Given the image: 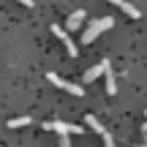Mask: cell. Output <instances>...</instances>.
Returning <instances> with one entry per match:
<instances>
[{
	"label": "cell",
	"instance_id": "cell-1",
	"mask_svg": "<svg viewBox=\"0 0 147 147\" xmlns=\"http://www.w3.org/2000/svg\"><path fill=\"white\" fill-rule=\"evenodd\" d=\"M115 25V19L112 16H101V19H95V22H90V27L82 33V44H93L95 38L101 36L104 30H109V27Z\"/></svg>",
	"mask_w": 147,
	"mask_h": 147
},
{
	"label": "cell",
	"instance_id": "cell-2",
	"mask_svg": "<svg viewBox=\"0 0 147 147\" xmlns=\"http://www.w3.org/2000/svg\"><path fill=\"white\" fill-rule=\"evenodd\" d=\"M44 128H47V131H57L60 136H65V134H68V136H71V134H84V131H82V125H74V123H63V120H52V123H47Z\"/></svg>",
	"mask_w": 147,
	"mask_h": 147
},
{
	"label": "cell",
	"instance_id": "cell-3",
	"mask_svg": "<svg viewBox=\"0 0 147 147\" xmlns=\"http://www.w3.org/2000/svg\"><path fill=\"white\" fill-rule=\"evenodd\" d=\"M47 79H49V82L55 84V87H60V90H65V93H71V95H82V93H84V90L79 87V84H74V82H65V79H60L57 74H49Z\"/></svg>",
	"mask_w": 147,
	"mask_h": 147
},
{
	"label": "cell",
	"instance_id": "cell-4",
	"mask_svg": "<svg viewBox=\"0 0 147 147\" xmlns=\"http://www.w3.org/2000/svg\"><path fill=\"white\" fill-rule=\"evenodd\" d=\"M52 33H55V36H57L60 41L65 44V52H68V57H76V44H71L68 33H65V30H63V27H60V25H55V27H52Z\"/></svg>",
	"mask_w": 147,
	"mask_h": 147
},
{
	"label": "cell",
	"instance_id": "cell-5",
	"mask_svg": "<svg viewBox=\"0 0 147 147\" xmlns=\"http://www.w3.org/2000/svg\"><path fill=\"white\" fill-rule=\"evenodd\" d=\"M106 71H109V60H101L98 65H93L90 71H84V82H95L98 76H106Z\"/></svg>",
	"mask_w": 147,
	"mask_h": 147
},
{
	"label": "cell",
	"instance_id": "cell-6",
	"mask_svg": "<svg viewBox=\"0 0 147 147\" xmlns=\"http://www.w3.org/2000/svg\"><path fill=\"white\" fill-rule=\"evenodd\" d=\"M109 3H112V5H117V8H123L128 16H131V19H139V8H136V5L125 3V0H109Z\"/></svg>",
	"mask_w": 147,
	"mask_h": 147
},
{
	"label": "cell",
	"instance_id": "cell-7",
	"mask_svg": "<svg viewBox=\"0 0 147 147\" xmlns=\"http://www.w3.org/2000/svg\"><path fill=\"white\" fill-rule=\"evenodd\" d=\"M84 11H74V14L68 16V22H65V27H68V30H79V27H82V22H84Z\"/></svg>",
	"mask_w": 147,
	"mask_h": 147
},
{
	"label": "cell",
	"instance_id": "cell-8",
	"mask_svg": "<svg viewBox=\"0 0 147 147\" xmlns=\"http://www.w3.org/2000/svg\"><path fill=\"white\" fill-rule=\"evenodd\" d=\"M87 128H93V131H95V134H101V136L106 134V128L101 125V120H98L95 115H87Z\"/></svg>",
	"mask_w": 147,
	"mask_h": 147
},
{
	"label": "cell",
	"instance_id": "cell-9",
	"mask_svg": "<svg viewBox=\"0 0 147 147\" xmlns=\"http://www.w3.org/2000/svg\"><path fill=\"white\" fill-rule=\"evenodd\" d=\"M22 125H30V117L22 115V117H14V120H8V128H22Z\"/></svg>",
	"mask_w": 147,
	"mask_h": 147
},
{
	"label": "cell",
	"instance_id": "cell-10",
	"mask_svg": "<svg viewBox=\"0 0 147 147\" xmlns=\"http://www.w3.org/2000/svg\"><path fill=\"white\" fill-rule=\"evenodd\" d=\"M106 93H109V95H115V93H117V87H115V74H112V68L106 71Z\"/></svg>",
	"mask_w": 147,
	"mask_h": 147
},
{
	"label": "cell",
	"instance_id": "cell-11",
	"mask_svg": "<svg viewBox=\"0 0 147 147\" xmlns=\"http://www.w3.org/2000/svg\"><path fill=\"white\" fill-rule=\"evenodd\" d=\"M104 147H115V139H112L109 134H104Z\"/></svg>",
	"mask_w": 147,
	"mask_h": 147
},
{
	"label": "cell",
	"instance_id": "cell-12",
	"mask_svg": "<svg viewBox=\"0 0 147 147\" xmlns=\"http://www.w3.org/2000/svg\"><path fill=\"white\" fill-rule=\"evenodd\" d=\"M60 147H71V142H68V134H65V136H60Z\"/></svg>",
	"mask_w": 147,
	"mask_h": 147
},
{
	"label": "cell",
	"instance_id": "cell-13",
	"mask_svg": "<svg viewBox=\"0 0 147 147\" xmlns=\"http://www.w3.org/2000/svg\"><path fill=\"white\" fill-rule=\"evenodd\" d=\"M19 3H22V5H33V0H19Z\"/></svg>",
	"mask_w": 147,
	"mask_h": 147
},
{
	"label": "cell",
	"instance_id": "cell-14",
	"mask_svg": "<svg viewBox=\"0 0 147 147\" xmlns=\"http://www.w3.org/2000/svg\"><path fill=\"white\" fill-rule=\"evenodd\" d=\"M142 131H144V142H147V125H144V128H142Z\"/></svg>",
	"mask_w": 147,
	"mask_h": 147
}]
</instances>
